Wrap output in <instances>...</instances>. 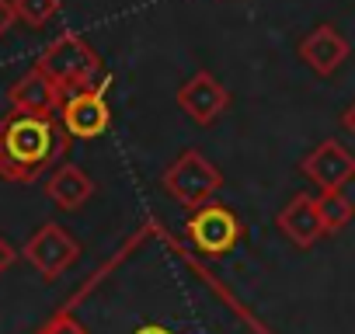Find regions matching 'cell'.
I'll use <instances>...</instances> for the list:
<instances>
[{"instance_id":"cell-6","label":"cell","mask_w":355,"mask_h":334,"mask_svg":"<svg viewBox=\"0 0 355 334\" xmlns=\"http://www.w3.org/2000/svg\"><path fill=\"white\" fill-rule=\"evenodd\" d=\"M60 122L73 139H98L112 125V108L105 98V84L84 87V91H67L60 105Z\"/></svg>"},{"instance_id":"cell-1","label":"cell","mask_w":355,"mask_h":334,"mask_svg":"<svg viewBox=\"0 0 355 334\" xmlns=\"http://www.w3.org/2000/svg\"><path fill=\"white\" fill-rule=\"evenodd\" d=\"M70 132L53 115H32L11 108L0 118V178L11 185L39 182L56 160L70 150Z\"/></svg>"},{"instance_id":"cell-13","label":"cell","mask_w":355,"mask_h":334,"mask_svg":"<svg viewBox=\"0 0 355 334\" xmlns=\"http://www.w3.org/2000/svg\"><path fill=\"white\" fill-rule=\"evenodd\" d=\"M317 213H320V227L327 237L341 234L352 220H355V202L341 192V188H331V192H320L317 195Z\"/></svg>"},{"instance_id":"cell-2","label":"cell","mask_w":355,"mask_h":334,"mask_svg":"<svg viewBox=\"0 0 355 334\" xmlns=\"http://www.w3.org/2000/svg\"><path fill=\"white\" fill-rule=\"evenodd\" d=\"M63 94L67 91H84V87H94L98 77H101V56L73 32L60 35L53 46L42 49L39 63H35Z\"/></svg>"},{"instance_id":"cell-19","label":"cell","mask_w":355,"mask_h":334,"mask_svg":"<svg viewBox=\"0 0 355 334\" xmlns=\"http://www.w3.org/2000/svg\"><path fill=\"white\" fill-rule=\"evenodd\" d=\"M341 125H345V129L355 136V101H352V105H348V112L341 115Z\"/></svg>"},{"instance_id":"cell-17","label":"cell","mask_w":355,"mask_h":334,"mask_svg":"<svg viewBox=\"0 0 355 334\" xmlns=\"http://www.w3.org/2000/svg\"><path fill=\"white\" fill-rule=\"evenodd\" d=\"M15 261H18V251L11 247V240H8L4 234H0V275H4V272H8Z\"/></svg>"},{"instance_id":"cell-5","label":"cell","mask_w":355,"mask_h":334,"mask_svg":"<svg viewBox=\"0 0 355 334\" xmlns=\"http://www.w3.org/2000/svg\"><path fill=\"white\" fill-rule=\"evenodd\" d=\"M25 261L46 279V282H56L77 258H80V244L60 227V223H42L21 247Z\"/></svg>"},{"instance_id":"cell-9","label":"cell","mask_w":355,"mask_h":334,"mask_svg":"<svg viewBox=\"0 0 355 334\" xmlns=\"http://www.w3.org/2000/svg\"><path fill=\"white\" fill-rule=\"evenodd\" d=\"M300 60L317 73V77H331L338 73V67L348 60V39L334 28V25H317L303 35L300 42Z\"/></svg>"},{"instance_id":"cell-12","label":"cell","mask_w":355,"mask_h":334,"mask_svg":"<svg viewBox=\"0 0 355 334\" xmlns=\"http://www.w3.org/2000/svg\"><path fill=\"white\" fill-rule=\"evenodd\" d=\"M46 195H49L60 209L77 213V209L94 195V182H91V175L84 171V167H77V164H60L56 171L49 175V182H46Z\"/></svg>"},{"instance_id":"cell-14","label":"cell","mask_w":355,"mask_h":334,"mask_svg":"<svg viewBox=\"0 0 355 334\" xmlns=\"http://www.w3.org/2000/svg\"><path fill=\"white\" fill-rule=\"evenodd\" d=\"M15 11L28 28H46L60 15V0H15Z\"/></svg>"},{"instance_id":"cell-10","label":"cell","mask_w":355,"mask_h":334,"mask_svg":"<svg viewBox=\"0 0 355 334\" xmlns=\"http://www.w3.org/2000/svg\"><path fill=\"white\" fill-rule=\"evenodd\" d=\"M8 101H11V108H18V112L56 115L60 105H63V91H60L39 67H32L25 77H18V80L8 87Z\"/></svg>"},{"instance_id":"cell-7","label":"cell","mask_w":355,"mask_h":334,"mask_svg":"<svg viewBox=\"0 0 355 334\" xmlns=\"http://www.w3.org/2000/svg\"><path fill=\"white\" fill-rule=\"evenodd\" d=\"M178 108H182L196 125H213L230 108V91L220 77H213L209 70H199L178 87Z\"/></svg>"},{"instance_id":"cell-16","label":"cell","mask_w":355,"mask_h":334,"mask_svg":"<svg viewBox=\"0 0 355 334\" xmlns=\"http://www.w3.org/2000/svg\"><path fill=\"white\" fill-rule=\"evenodd\" d=\"M18 21V11H15V0H0V39H4Z\"/></svg>"},{"instance_id":"cell-11","label":"cell","mask_w":355,"mask_h":334,"mask_svg":"<svg viewBox=\"0 0 355 334\" xmlns=\"http://www.w3.org/2000/svg\"><path fill=\"white\" fill-rule=\"evenodd\" d=\"M279 230L296 244V247H313L324 234L320 227V213H317V199L306 192H296L282 209H279Z\"/></svg>"},{"instance_id":"cell-15","label":"cell","mask_w":355,"mask_h":334,"mask_svg":"<svg viewBox=\"0 0 355 334\" xmlns=\"http://www.w3.org/2000/svg\"><path fill=\"white\" fill-rule=\"evenodd\" d=\"M39 334H91V331H87V327H84L70 310H56V313L42 324V331H39Z\"/></svg>"},{"instance_id":"cell-3","label":"cell","mask_w":355,"mask_h":334,"mask_svg":"<svg viewBox=\"0 0 355 334\" xmlns=\"http://www.w3.org/2000/svg\"><path fill=\"white\" fill-rule=\"evenodd\" d=\"M164 188L178 206L199 209L223 188V175H220V167L213 160H206L199 150H185L164 171Z\"/></svg>"},{"instance_id":"cell-8","label":"cell","mask_w":355,"mask_h":334,"mask_svg":"<svg viewBox=\"0 0 355 334\" xmlns=\"http://www.w3.org/2000/svg\"><path fill=\"white\" fill-rule=\"evenodd\" d=\"M300 171H303L320 192L345 188L348 182H355V157H352L338 139H324V143H317V146L303 157Z\"/></svg>"},{"instance_id":"cell-18","label":"cell","mask_w":355,"mask_h":334,"mask_svg":"<svg viewBox=\"0 0 355 334\" xmlns=\"http://www.w3.org/2000/svg\"><path fill=\"white\" fill-rule=\"evenodd\" d=\"M132 334H182V331H167L164 324H143V327H136Z\"/></svg>"},{"instance_id":"cell-4","label":"cell","mask_w":355,"mask_h":334,"mask_svg":"<svg viewBox=\"0 0 355 334\" xmlns=\"http://www.w3.org/2000/svg\"><path fill=\"white\" fill-rule=\"evenodd\" d=\"M185 237H189V244H192L199 254H206V258H223V254H230V251L244 240V223H241V216H237L230 206L209 199L206 206L192 209L189 227H185Z\"/></svg>"}]
</instances>
